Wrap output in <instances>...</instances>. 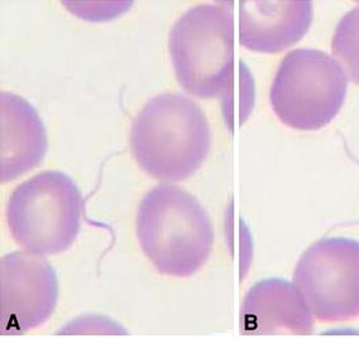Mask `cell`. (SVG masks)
Instances as JSON below:
<instances>
[{"mask_svg":"<svg viewBox=\"0 0 359 339\" xmlns=\"http://www.w3.org/2000/svg\"><path fill=\"white\" fill-rule=\"evenodd\" d=\"M212 143L204 112L187 96H154L140 110L130 129V149L154 179L182 181L205 162Z\"/></svg>","mask_w":359,"mask_h":339,"instance_id":"obj_1","label":"cell"},{"mask_svg":"<svg viewBox=\"0 0 359 339\" xmlns=\"http://www.w3.org/2000/svg\"><path fill=\"white\" fill-rule=\"evenodd\" d=\"M137 237L161 274L189 277L210 256L214 230L198 199L179 186L161 184L140 203Z\"/></svg>","mask_w":359,"mask_h":339,"instance_id":"obj_2","label":"cell"},{"mask_svg":"<svg viewBox=\"0 0 359 339\" xmlns=\"http://www.w3.org/2000/svg\"><path fill=\"white\" fill-rule=\"evenodd\" d=\"M168 50L177 83L198 98L228 95L234 77L231 3L200 4L173 25Z\"/></svg>","mask_w":359,"mask_h":339,"instance_id":"obj_3","label":"cell"},{"mask_svg":"<svg viewBox=\"0 0 359 339\" xmlns=\"http://www.w3.org/2000/svg\"><path fill=\"white\" fill-rule=\"evenodd\" d=\"M83 197L74 180L61 171H43L14 189L7 205L12 237L34 255H56L75 242Z\"/></svg>","mask_w":359,"mask_h":339,"instance_id":"obj_4","label":"cell"},{"mask_svg":"<svg viewBox=\"0 0 359 339\" xmlns=\"http://www.w3.org/2000/svg\"><path fill=\"white\" fill-rule=\"evenodd\" d=\"M346 90V72L335 58L314 48H297L278 65L269 102L283 124L316 131L339 113Z\"/></svg>","mask_w":359,"mask_h":339,"instance_id":"obj_5","label":"cell"},{"mask_svg":"<svg viewBox=\"0 0 359 339\" xmlns=\"http://www.w3.org/2000/svg\"><path fill=\"white\" fill-rule=\"evenodd\" d=\"M294 285L315 319L340 323L359 317V242L323 238L302 253Z\"/></svg>","mask_w":359,"mask_h":339,"instance_id":"obj_6","label":"cell"},{"mask_svg":"<svg viewBox=\"0 0 359 339\" xmlns=\"http://www.w3.org/2000/svg\"><path fill=\"white\" fill-rule=\"evenodd\" d=\"M57 298V276L46 258L27 251L1 257V334L18 335L42 326L55 312Z\"/></svg>","mask_w":359,"mask_h":339,"instance_id":"obj_7","label":"cell"},{"mask_svg":"<svg viewBox=\"0 0 359 339\" xmlns=\"http://www.w3.org/2000/svg\"><path fill=\"white\" fill-rule=\"evenodd\" d=\"M314 315L294 282L264 279L244 296L239 312L243 335H309Z\"/></svg>","mask_w":359,"mask_h":339,"instance_id":"obj_8","label":"cell"},{"mask_svg":"<svg viewBox=\"0 0 359 339\" xmlns=\"http://www.w3.org/2000/svg\"><path fill=\"white\" fill-rule=\"evenodd\" d=\"M314 18L309 0H242L239 42L252 51L277 53L297 44Z\"/></svg>","mask_w":359,"mask_h":339,"instance_id":"obj_9","label":"cell"},{"mask_svg":"<svg viewBox=\"0 0 359 339\" xmlns=\"http://www.w3.org/2000/svg\"><path fill=\"white\" fill-rule=\"evenodd\" d=\"M47 151L45 124L26 99L0 94V180L12 181L41 164Z\"/></svg>","mask_w":359,"mask_h":339,"instance_id":"obj_10","label":"cell"},{"mask_svg":"<svg viewBox=\"0 0 359 339\" xmlns=\"http://www.w3.org/2000/svg\"><path fill=\"white\" fill-rule=\"evenodd\" d=\"M332 50L337 61L359 85V6L340 20L334 32Z\"/></svg>","mask_w":359,"mask_h":339,"instance_id":"obj_11","label":"cell"}]
</instances>
